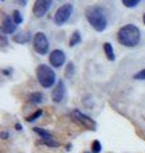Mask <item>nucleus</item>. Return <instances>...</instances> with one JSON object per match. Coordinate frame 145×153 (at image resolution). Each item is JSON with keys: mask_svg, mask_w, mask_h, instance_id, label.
I'll list each match as a JSON object with an SVG mask.
<instances>
[{"mask_svg": "<svg viewBox=\"0 0 145 153\" xmlns=\"http://www.w3.org/2000/svg\"><path fill=\"white\" fill-rule=\"evenodd\" d=\"M65 59H66V56L64 54V51L54 50V51H51L50 57H48V61H50V64L52 66H55V68H60V66L65 63Z\"/></svg>", "mask_w": 145, "mask_h": 153, "instance_id": "9", "label": "nucleus"}, {"mask_svg": "<svg viewBox=\"0 0 145 153\" xmlns=\"http://www.w3.org/2000/svg\"><path fill=\"white\" fill-rule=\"evenodd\" d=\"M143 21H144V25H145V13H144V16H143Z\"/></svg>", "mask_w": 145, "mask_h": 153, "instance_id": "26", "label": "nucleus"}, {"mask_svg": "<svg viewBox=\"0 0 145 153\" xmlns=\"http://www.w3.org/2000/svg\"><path fill=\"white\" fill-rule=\"evenodd\" d=\"M33 49L40 55H45L48 52V40L45 33L37 32L35 35V37H33Z\"/></svg>", "mask_w": 145, "mask_h": 153, "instance_id": "6", "label": "nucleus"}, {"mask_svg": "<svg viewBox=\"0 0 145 153\" xmlns=\"http://www.w3.org/2000/svg\"><path fill=\"white\" fill-rule=\"evenodd\" d=\"M28 100L32 102V103H40L42 100H43V94L40 92H33L28 96Z\"/></svg>", "mask_w": 145, "mask_h": 153, "instance_id": "15", "label": "nucleus"}, {"mask_svg": "<svg viewBox=\"0 0 145 153\" xmlns=\"http://www.w3.org/2000/svg\"><path fill=\"white\" fill-rule=\"evenodd\" d=\"M52 101L59 103L61 102L62 100L66 97V87H65V83L62 82V80H59L56 84V87L52 89Z\"/></svg>", "mask_w": 145, "mask_h": 153, "instance_id": "8", "label": "nucleus"}, {"mask_svg": "<svg viewBox=\"0 0 145 153\" xmlns=\"http://www.w3.org/2000/svg\"><path fill=\"white\" fill-rule=\"evenodd\" d=\"M37 79L40 84L43 88H51L56 82V74L50 66H47L46 64H41L37 66Z\"/></svg>", "mask_w": 145, "mask_h": 153, "instance_id": "3", "label": "nucleus"}, {"mask_svg": "<svg viewBox=\"0 0 145 153\" xmlns=\"http://www.w3.org/2000/svg\"><path fill=\"white\" fill-rule=\"evenodd\" d=\"M134 79H136V80H145V69L138 71V73L134 75Z\"/></svg>", "mask_w": 145, "mask_h": 153, "instance_id": "22", "label": "nucleus"}, {"mask_svg": "<svg viewBox=\"0 0 145 153\" xmlns=\"http://www.w3.org/2000/svg\"><path fill=\"white\" fill-rule=\"evenodd\" d=\"M17 30V25L14 23L13 18L10 16H4L1 22V32L4 35H12Z\"/></svg>", "mask_w": 145, "mask_h": 153, "instance_id": "10", "label": "nucleus"}, {"mask_svg": "<svg viewBox=\"0 0 145 153\" xmlns=\"http://www.w3.org/2000/svg\"><path fill=\"white\" fill-rule=\"evenodd\" d=\"M87 153H88V152H87Z\"/></svg>", "mask_w": 145, "mask_h": 153, "instance_id": "27", "label": "nucleus"}, {"mask_svg": "<svg viewBox=\"0 0 145 153\" xmlns=\"http://www.w3.org/2000/svg\"><path fill=\"white\" fill-rule=\"evenodd\" d=\"M13 40H14V42H17V44H27V42L31 40V33L30 32H19L13 37Z\"/></svg>", "mask_w": 145, "mask_h": 153, "instance_id": "11", "label": "nucleus"}, {"mask_svg": "<svg viewBox=\"0 0 145 153\" xmlns=\"http://www.w3.org/2000/svg\"><path fill=\"white\" fill-rule=\"evenodd\" d=\"M103 49H104V52H106V56L109 61H113L115 60V51H113V47L109 42H106L103 44Z\"/></svg>", "mask_w": 145, "mask_h": 153, "instance_id": "13", "label": "nucleus"}, {"mask_svg": "<svg viewBox=\"0 0 145 153\" xmlns=\"http://www.w3.org/2000/svg\"><path fill=\"white\" fill-rule=\"evenodd\" d=\"M140 30L135 25H126L121 27L117 33V40L122 46L134 47L140 41Z\"/></svg>", "mask_w": 145, "mask_h": 153, "instance_id": "2", "label": "nucleus"}, {"mask_svg": "<svg viewBox=\"0 0 145 153\" xmlns=\"http://www.w3.org/2000/svg\"><path fill=\"white\" fill-rule=\"evenodd\" d=\"M38 143H40V144H45L47 147H59V143L55 142L54 139H50V140H40Z\"/></svg>", "mask_w": 145, "mask_h": 153, "instance_id": "21", "label": "nucleus"}, {"mask_svg": "<svg viewBox=\"0 0 145 153\" xmlns=\"http://www.w3.org/2000/svg\"><path fill=\"white\" fill-rule=\"evenodd\" d=\"M85 17L89 25L94 28L97 32H102L106 30L108 25V17L104 8L99 5H92L88 7L85 10Z\"/></svg>", "mask_w": 145, "mask_h": 153, "instance_id": "1", "label": "nucleus"}, {"mask_svg": "<svg viewBox=\"0 0 145 153\" xmlns=\"http://www.w3.org/2000/svg\"><path fill=\"white\" fill-rule=\"evenodd\" d=\"M41 115H42V110H37V111L33 114V115H31L30 117H27V121H28V123L35 121V120H37L38 117H41Z\"/></svg>", "mask_w": 145, "mask_h": 153, "instance_id": "20", "label": "nucleus"}, {"mask_svg": "<svg viewBox=\"0 0 145 153\" xmlns=\"http://www.w3.org/2000/svg\"><path fill=\"white\" fill-rule=\"evenodd\" d=\"M38 135L41 137V140H50L52 139V133L51 131H48V130H45V129H41V128H35L33 129Z\"/></svg>", "mask_w": 145, "mask_h": 153, "instance_id": "12", "label": "nucleus"}, {"mask_svg": "<svg viewBox=\"0 0 145 153\" xmlns=\"http://www.w3.org/2000/svg\"><path fill=\"white\" fill-rule=\"evenodd\" d=\"M1 137H3V139H8L9 134H8L7 131H3V133H1Z\"/></svg>", "mask_w": 145, "mask_h": 153, "instance_id": "24", "label": "nucleus"}, {"mask_svg": "<svg viewBox=\"0 0 145 153\" xmlns=\"http://www.w3.org/2000/svg\"><path fill=\"white\" fill-rule=\"evenodd\" d=\"M0 38H1V46H7V44H8V40L5 38V36H0Z\"/></svg>", "mask_w": 145, "mask_h": 153, "instance_id": "23", "label": "nucleus"}, {"mask_svg": "<svg viewBox=\"0 0 145 153\" xmlns=\"http://www.w3.org/2000/svg\"><path fill=\"white\" fill-rule=\"evenodd\" d=\"M51 7L52 1H50V0H37L35 3V7H33V14L37 18H41L48 12V9Z\"/></svg>", "mask_w": 145, "mask_h": 153, "instance_id": "7", "label": "nucleus"}, {"mask_svg": "<svg viewBox=\"0 0 145 153\" xmlns=\"http://www.w3.org/2000/svg\"><path fill=\"white\" fill-rule=\"evenodd\" d=\"M122 4L127 8H135L140 4V0H122Z\"/></svg>", "mask_w": 145, "mask_h": 153, "instance_id": "18", "label": "nucleus"}, {"mask_svg": "<svg viewBox=\"0 0 145 153\" xmlns=\"http://www.w3.org/2000/svg\"><path fill=\"white\" fill-rule=\"evenodd\" d=\"M71 116H72V120L78 124V125L83 126L85 129H89V130H95L97 123L92 117H89L88 115L83 114L81 111H79V110H74L71 114Z\"/></svg>", "mask_w": 145, "mask_h": 153, "instance_id": "4", "label": "nucleus"}, {"mask_svg": "<svg viewBox=\"0 0 145 153\" xmlns=\"http://www.w3.org/2000/svg\"><path fill=\"white\" fill-rule=\"evenodd\" d=\"M16 129H17V130H22V125H21V124H17Z\"/></svg>", "mask_w": 145, "mask_h": 153, "instance_id": "25", "label": "nucleus"}, {"mask_svg": "<svg viewBox=\"0 0 145 153\" xmlns=\"http://www.w3.org/2000/svg\"><path fill=\"white\" fill-rule=\"evenodd\" d=\"M72 9H74V7H72V4H70V3H66V4H64V5H61L56 10L55 16H54L55 25H57V26L65 25V23L69 21V18H70L71 13H72Z\"/></svg>", "mask_w": 145, "mask_h": 153, "instance_id": "5", "label": "nucleus"}, {"mask_svg": "<svg viewBox=\"0 0 145 153\" xmlns=\"http://www.w3.org/2000/svg\"><path fill=\"white\" fill-rule=\"evenodd\" d=\"M102 149V144L99 143V140H94L92 143V152L93 153H99Z\"/></svg>", "mask_w": 145, "mask_h": 153, "instance_id": "19", "label": "nucleus"}, {"mask_svg": "<svg viewBox=\"0 0 145 153\" xmlns=\"http://www.w3.org/2000/svg\"><path fill=\"white\" fill-rule=\"evenodd\" d=\"M80 41H81V35H80V32H79V31H74V33L71 35V38H70V41H69V45L72 47V46L78 45Z\"/></svg>", "mask_w": 145, "mask_h": 153, "instance_id": "14", "label": "nucleus"}, {"mask_svg": "<svg viewBox=\"0 0 145 153\" xmlns=\"http://www.w3.org/2000/svg\"><path fill=\"white\" fill-rule=\"evenodd\" d=\"M12 18H13V21H14V23H16L17 26L21 25V23L23 22L22 14H21V12H18V10H14V12L12 13Z\"/></svg>", "mask_w": 145, "mask_h": 153, "instance_id": "16", "label": "nucleus"}, {"mask_svg": "<svg viewBox=\"0 0 145 153\" xmlns=\"http://www.w3.org/2000/svg\"><path fill=\"white\" fill-rule=\"evenodd\" d=\"M74 73H75V66L72 63H69L65 69V76L66 78H71V76L74 75Z\"/></svg>", "mask_w": 145, "mask_h": 153, "instance_id": "17", "label": "nucleus"}]
</instances>
